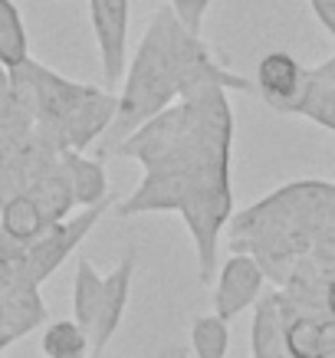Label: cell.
<instances>
[{
	"label": "cell",
	"mask_w": 335,
	"mask_h": 358,
	"mask_svg": "<svg viewBox=\"0 0 335 358\" xmlns=\"http://www.w3.org/2000/svg\"><path fill=\"white\" fill-rule=\"evenodd\" d=\"M23 191L40 204L46 220H63L66 214L73 210V204H76L73 187H69V174H66V168H63V155H59V162L50 164L43 174H36Z\"/></svg>",
	"instance_id": "11"
},
{
	"label": "cell",
	"mask_w": 335,
	"mask_h": 358,
	"mask_svg": "<svg viewBox=\"0 0 335 358\" xmlns=\"http://www.w3.org/2000/svg\"><path fill=\"white\" fill-rule=\"evenodd\" d=\"M27 59H30L27 23H23L13 0H0V66L3 69H17Z\"/></svg>",
	"instance_id": "13"
},
{
	"label": "cell",
	"mask_w": 335,
	"mask_h": 358,
	"mask_svg": "<svg viewBox=\"0 0 335 358\" xmlns=\"http://www.w3.org/2000/svg\"><path fill=\"white\" fill-rule=\"evenodd\" d=\"M10 342H17V338H13V336H7V332H0V355L7 352V345H10Z\"/></svg>",
	"instance_id": "24"
},
{
	"label": "cell",
	"mask_w": 335,
	"mask_h": 358,
	"mask_svg": "<svg viewBox=\"0 0 335 358\" xmlns=\"http://www.w3.org/2000/svg\"><path fill=\"white\" fill-rule=\"evenodd\" d=\"M227 345H230L227 319L211 313V315H197L191 322V352H194V358H227Z\"/></svg>",
	"instance_id": "16"
},
{
	"label": "cell",
	"mask_w": 335,
	"mask_h": 358,
	"mask_svg": "<svg viewBox=\"0 0 335 358\" xmlns=\"http://www.w3.org/2000/svg\"><path fill=\"white\" fill-rule=\"evenodd\" d=\"M7 237V230H3V197H0V240Z\"/></svg>",
	"instance_id": "25"
},
{
	"label": "cell",
	"mask_w": 335,
	"mask_h": 358,
	"mask_svg": "<svg viewBox=\"0 0 335 358\" xmlns=\"http://www.w3.org/2000/svg\"><path fill=\"white\" fill-rule=\"evenodd\" d=\"M325 309L335 315V273L329 276V282H325Z\"/></svg>",
	"instance_id": "22"
},
{
	"label": "cell",
	"mask_w": 335,
	"mask_h": 358,
	"mask_svg": "<svg viewBox=\"0 0 335 358\" xmlns=\"http://www.w3.org/2000/svg\"><path fill=\"white\" fill-rule=\"evenodd\" d=\"M309 83H313V73L299 59H292L290 53H280V50L266 53L257 66V92L270 109L286 112V115H299Z\"/></svg>",
	"instance_id": "7"
},
{
	"label": "cell",
	"mask_w": 335,
	"mask_h": 358,
	"mask_svg": "<svg viewBox=\"0 0 335 358\" xmlns=\"http://www.w3.org/2000/svg\"><path fill=\"white\" fill-rule=\"evenodd\" d=\"M30 273H27V263L23 257H0V296H10L23 286H30ZM40 286V282H36Z\"/></svg>",
	"instance_id": "18"
},
{
	"label": "cell",
	"mask_w": 335,
	"mask_h": 358,
	"mask_svg": "<svg viewBox=\"0 0 335 358\" xmlns=\"http://www.w3.org/2000/svg\"><path fill=\"white\" fill-rule=\"evenodd\" d=\"M135 263H138L135 247L125 250L122 260L115 263V270L106 273V276L89 260H79L76 282H73V315H76V322L83 326V332L89 336L92 358H102L112 336L119 332L125 306H129Z\"/></svg>",
	"instance_id": "4"
},
{
	"label": "cell",
	"mask_w": 335,
	"mask_h": 358,
	"mask_svg": "<svg viewBox=\"0 0 335 358\" xmlns=\"http://www.w3.org/2000/svg\"><path fill=\"white\" fill-rule=\"evenodd\" d=\"M168 3H171L174 17H178L187 30L201 33L204 17H207V10H211V3H214V0H168Z\"/></svg>",
	"instance_id": "19"
},
{
	"label": "cell",
	"mask_w": 335,
	"mask_h": 358,
	"mask_svg": "<svg viewBox=\"0 0 335 358\" xmlns=\"http://www.w3.org/2000/svg\"><path fill=\"white\" fill-rule=\"evenodd\" d=\"M309 73H313V69H309ZM299 115H306L309 122L322 125V129L335 131V83H322V79L313 76Z\"/></svg>",
	"instance_id": "17"
},
{
	"label": "cell",
	"mask_w": 335,
	"mask_h": 358,
	"mask_svg": "<svg viewBox=\"0 0 335 358\" xmlns=\"http://www.w3.org/2000/svg\"><path fill=\"white\" fill-rule=\"evenodd\" d=\"M46 224H50L46 214L40 210V204H36L27 191H17V194L3 197V230H7L13 240L30 243Z\"/></svg>",
	"instance_id": "14"
},
{
	"label": "cell",
	"mask_w": 335,
	"mask_h": 358,
	"mask_svg": "<svg viewBox=\"0 0 335 358\" xmlns=\"http://www.w3.org/2000/svg\"><path fill=\"white\" fill-rule=\"evenodd\" d=\"M0 332H7V303H3V296H0ZM10 336V332H7Z\"/></svg>",
	"instance_id": "23"
},
{
	"label": "cell",
	"mask_w": 335,
	"mask_h": 358,
	"mask_svg": "<svg viewBox=\"0 0 335 358\" xmlns=\"http://www.w3.org/2000/svg\"><path fill=\"white\" fill-rule=\"evenodd\" d=\"M207 89H237V92H257V83L247 76L230 73L224 63H217L211 46L201 40V33L187 30L174 10H158L141 36L138 50L125 66L115 102V115L108 129L96 138L99 158H112L115 148L171 102Z\"/></svg>",
	"instance_id": "2"
},
{
	"label": "cell",
	"mask_w": 335,
	"mask_h": 358,
	"mask_svg": "<svg viewBox=\"0 0 335 358\" xmlns=\"http://www.w3.org/2000/svg\"><path fill=\"white\" fill-rule=\"evenodd\" d=\"M309 7H313L315 20L329 30V36H335V0H309Z\"/></svg>",
	"instance_id": "20"
},
{
	"label": "cell",
	"mask_w": 335,
	"mask_h": 358,
	"mask_svg": "<svg viewBox=\"0 0 335 358\" xmlns=\"http://www.w3.org/2000/svg\"><path fill=\"white\" fill-rule=\"evenodd\" d=\"M89 20L106 73V89H115L129 66V0H89Z\"/></svg>",
	"instance_id": "6"
},
{
	"label": "cell",
	"mask_w": 335,
	"mask_h": 358,
	"mask_svg": "<svg viewBox=\"0 0 335 358\" xmlns=\"http://www.w3.org/2000/svg\"><path fill=\"white\" fill-rule=\"evenodd\" d=\"M280 309L286 319L290 358H335V315L329 309H296L283 299Z\"/></svg>",
	"instance_id": "9"
},
{
	"label": "cell",
	"mask_w": 335,
	"mask_h": 358,
	"mask_svg": "<svg viewBox=\"0 0 335 358\" xmlns=\"http://www.w3.org/2000/svg\"><path fill=\"white\" fill-rule=\"evenodd\" d=\"M106 204H92V207H83L76 217H63V220H50L36 237L27 243V273H30L33 282H43L50 273H56L59 266L66 263V257L86 240V234L99 224V217L106 214Z\"/></svg>",
	"instance_id": "5"
},
{
	"label": "cell",
	"mask_w": 335,
	"mask_h": 358,
	"mask_svg": "<svg viewBox=\"0 0 335 358\" xmlns=\"http://www.w3.org/2000/svg\"><path fill=\"white\" fill-rule=\"evenodd\" d=\"M253 358H290L286 352V319L280 309V296H259L253 303V326H250Z\"/></svg>",
	"instance_id": "10"
},
{
	"label": "cell",
	"mask_w": 335,
	"mask_h": 358,
	"mask_svg": "<svg viewBox=\"0 0 335 358\" xmlns=\"http://www.w3.org/2000/svg\"><path fill=\"white\" fill-rule=\"evenodd\" d=\"M313 76H315V79H322V83H335V56H329L325 63L315 66Z\"/></svg>",
	"instance_id": "21"
},
{
	"label": "cell",
	"mask_w": 335,
	"mask_h": 358,
	"mask_svg": "<svg viewBox=\"0 0 335 358\" xmlns=\"http://www.w3.org/2000/svg\"><path fill=\"white\" fill-rule=\"evenodd\" d=\"M43 352L46 358H92L89 336L83 332L76 319H59L43 332Z\"/></svg>",
	"instance_id": "15"
},
{
	"label": "cell",
	"mask_w": 335,
	"mask_h": 358,
	"mask_svg": "<svg viewBox=\"0 0 335 358\" xmlns=\"http://www.w3.org/2000/svg\"><path fill=\"white\" fill-rule=\"evenodd\" d=\"M230 145L234 115L227 89H207L171 102L115 148V155L135 158L145 168L135 194L119 204V217L181 214L204 286L214 276L220 234L234 217Z\"/></svg>",
	"instance_id": "1"
},
{
	"label": "cell",
	"mask_w": 335,
	"mask_h": 358,
	"mask_svg": "<svg viewBox=\"0 0 335 358\" xmlns=\"http://www.w3.org/2000/svg\"><path fill=\"white\" fill-rule=\"evenodd\" d=\"M63 168L69 174V187L79 207H92L108 201V178L99 158H83L79 152H63Z\"/></svg>",
	"instance_id": "12"
},
{
	"label": "cell",
	"mask_w": 335,
	"mask_h": 358,
	"mask_svg": "<svg viewBox=\"0 0 335 358\" xmlns=\"http://www.w3.org/2000/svg\"><path fill=\"white\" fill-rule=\"evenodd\" d=\"M263 282H266V273H263L257 257L243 253V250H234V257L220 266V276H217L214 313L230 322L240 313L253 309V303L263 296Z\"/></svg>",
	"instance_id": "8"
},
{
	"label": "cell",
	"mask_w": 335,
	"mask_h": 358,
	"mask_svg": "<svg viewBox=\"0 0 335 358\" xmlns=\"http://www.w3.org/2000/svg\"><path fill=\"white\" fill-rule=\"evenodd\" d=\"M335 220V185L296 181L227 220L234 250L253 253L276 286L309 257L319 227Z\"/></svg>",
	"instance_id": "3"
}]
</instances>
